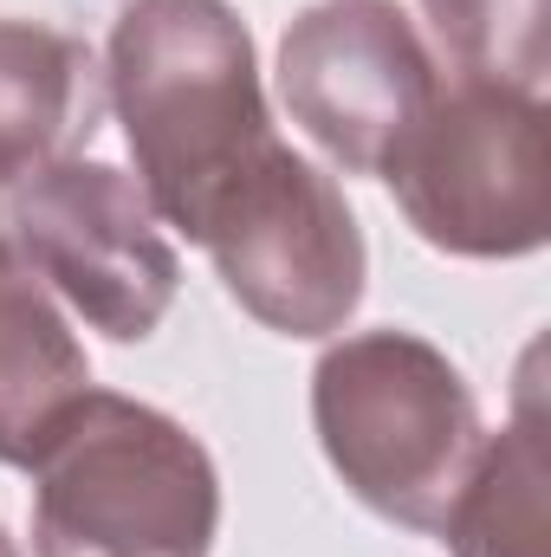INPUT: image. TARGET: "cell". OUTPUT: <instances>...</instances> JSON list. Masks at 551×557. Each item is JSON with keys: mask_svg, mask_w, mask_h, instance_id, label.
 Segmentation results:
<instances>
[{"mask_svg": "<svg viewBox=\"0 0 551 557\" xmlns=\"http://www.w3.org/2000/svg\"><path fill=\"white\" fill-rule=\"evenodd\" d=\"M421 20H428V39L461 85H500V91L546 98V0H421Z\"/></svg>", "mask_w": 551, "mask_h": 557, "instance_id": "cell-11", "label": "cell"}, {"mask_svg": "<svg viewBox=\"0 0 551 557\" xmlns=\"http://www.w3.org/2000/svg\"><path fill=\"white\" fill-rule=\"evenodd\" d=\"M105 98L162 227L201 234L228 182L273 143L254 33L228 0H124L105 46Z\"/></svg>", "mask_w": 551, "mask_h": 557, "instance_id": "cell-1", "label": "cell"}, {"mask_svg": "<svg viewBox=\"0 0 551 557\" xmlns=\"http://www.w3.org/2000/svg\"><path fill=\"white\" fill-rule=\"evenodd\" d=\"M215 260L221 292L273 337L318 344L364 305L370 247L344 188L292 143H267L188 240Z\"/></svg>", "mask_w": 551, "mask_h": 557, "instance_id": "cell-5", "label": "cell"}, {"mask_svg": "<svg viewBox=\"0 0 551 557\" xmlns=\"http://www.w3.org/2000/svg\"><path fill=\"white\" fill-rule=\"evenodd\" d=\"M279 104L344 175H383L441 91L434 52L396 0H311L279 39Z\"/></svg>", "mask_w": 551, "mask_h": 557, "instance_id": "cell-7", "label": "cell"}, {"mask_svg": "<svg viewBox=\"0 0 551 557\" xmlns=\"http://www.w3.org/2000/svg\"><path fill=\"white\" fill-rule=\"evenodd\" d=\"M33 557H208L221 473L175 416L85 389L33 454Z\"/></svg>", "mask_w": 551, "mask_h": 557, "instance_id": "cell-2", "label": "cell"}, {"mask_svg": "<svg viewBox=\"0 0 551 557\" xmlns=\"http://www.w3.org/2000/svg\"><path fill=\"white\" fill-rule=\"evenodd\" d=\"M383 182L434 253L526 260L551 240V117L546 98L500 85H441Z\"/></svg>", "mask_w": 551, "mask_h": 557, "instance_id": "cell-4", "label": "cell"}, {"mask_svg": "<svg viewBox=\"0 0 551 557\" xmlns=\"http://www.w3.org/2000/svg\"><path fill=\"white\" fill-rule=\"evenodd\" d=\"M7 227L52 298L111 344H143L182 292V260L137 175L98 156H65L13 188Z\"/></svg>", "mask_w": 551, "mask_h": 557, "instance_id": "cell-6", "label": "cell"}, {"mask_svg": "<svg viewBox=\"0 0 551 557\" xmlns=\"http://www.w3.org/2000/svg\"><path fill=\"white\" fill-rule=\"evenodd\" d=\"M551 460L539 416V350L519 376V409L500 434H480V454L441 519V545L454 557H551Z\"/></svg>", "mask_w": 551, "mask_h": 557, "instance_id": "cell-10", "label": "cell"}, {"mask_svg": "<svg viewBox=\"0 0 551 557\" xmlns=\"http://www.w3.org/2000/svg\"><path fill=\"white\" fill-rule=\"evenodd\" d=\"M85 389L91 357L65 305L0 234V467H33L46 434Z\"/></svg>", "mask_w": 551, "mask_h": 557, "instance_id": "cell-9", "label": "cell"}, {"mask_svg": "<svg viewBox=\"0 0 551 557\" xmlns=\"http://www.w3.org/2000/svg\"><path fill=\"white\" fill-rule=\"evenodd\" d=\"M311 428L344 493L403 532H441L480 454L467 376L396 324L325 344L311 370Z\"/></svg>", "mask_w": 551, "mask_h": 557, "instance_id": "cell-3", "label": "cell"}, {"mask_svg": "<svg viewBox=\"0 0 551 557\" xmlns=\"http://www.w3.org/2000/svg\"><path fill=\"white\" fill-rule=\"evenodd\" d=\"M0 557H20V545H13V539H7V525H0Z\"/></svg>", "mask_w": 551, "mask_h": 557, "instance_id": "cell-12", "label": "cell"}, {"mask_svg": "<svg viewBox=\"0 0 551 557\" xmlns=\"http://www.w3.org/2000/svg\"><path fill=\"white\" fill-rule=\"evenodd\" d=\"M98 59L46 20H0V208L98 124Z\"/></svg>", "mask_w": 551, "mask_h": 557, "instance_id": "cell-8", "label": "cell"}]
</instances>
